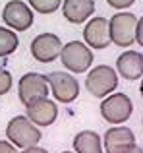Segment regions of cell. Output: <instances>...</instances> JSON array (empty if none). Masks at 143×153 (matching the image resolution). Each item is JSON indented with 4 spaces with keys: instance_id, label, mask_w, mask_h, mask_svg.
<instances>
[{
    "instance_id": "9a60e30c",
    "label": "cell",
    "mask_w": 143,
    "mask_h": 153,
    "mask_svg": "<svg viewBox=\"0 0 143 153\" xmlns=\"http://www.w3.org/2000/svg\"><path fill=\"white\" fill-rule=\"evenodd\" d=\"M74 149L75 153H102L101 136L93 130L79 132L74 138Z\"/></svg>"
},
{
    "instance_id": "44dd1931",
    "label": "cell",
    "mask_w": 143,
    "mask_h": 153,
    "mask_svg": "<svg viewBox=\"0 0 143 153\" xmlns=\"http://www.w3.org/2000/svg\"><path fill=\"white\" fill-rule=\"evenodd\" d=\"M0 153H18V149H15L10 142H2V140H0Z\"/></svg>"
},
{
    "instance_id": "3957f363",
    "label": "cell",
    "mask_w": 143,
    "mask_h": 153,
    "mask_svg": "<svg viewBox=\"0 0 143 153\" xmlns=\"http://www.w3.org/2000/svg\"><path fill=\"white\" fill-rule=\"evenodd\" d=\"M110 27V41L118 47H130L136 43V29H137V18L132 12H120L114 14L108 19Z\"/></svg>"
},
{
    "instance_id": "4fadbf2b",
    "label": "cell",
    "mask_w": 143,
    "mask_h": 153,
    "mask_svg": "<svg viewBox=\"0 0 143 153\" xmlns=\"http://www.w3.org/2000/svg\"><path fill=\"white\" fill-rule=\"evenodd\" d=\"M116 68H118V74L124 79L133 82V79H137V78L143 76V54L137 52V51L124 52V54L118 56Z\"/></svg>"
},
{
    "instance_id": "ffe728a7",
    "label": "cell",
    "mask_w": 143,
    "mask_h": 153,
    "mask_svg": "<svg viewBox=\"0 0 143 153\" xmlns=\"http://www.w3.org/2000/svg\"><path fill=\"white\" fill-rule=\"evenodd\" d=\"M136 41L143 47V16L137 19V29H136Z\"/></svg>"
},
{
    "instance_id": "d4e9b609",
    "label": "cell",
    "mask_w": 143,
    "mask_h": 153,
    "mask_svg": "<svg viewBox=\"0 0 143 153\" xmlns=\"http://www.w3.org/2000/svg\"><path fill=\"white\" fill-rule=\"evenodd\" d=\"M64 153H72V151H64Z\"/></svg>"
},
{
    "instance_id": "cb8c5ba5",
    "label": "cell",
    "mask_w": 143,
    "mask_h": 153,
    "mask_svg": "<svg viewBox=\"0 0 143 153\" xmlns=\"http://www.w3.org/2000/svg\"><path fill=\"white\" fill-rule=\"evenodd\" d=\"M139 91H141V97H143V82H141V87H139Z\"/></svg>"
},
{
    "instance_id": "603a6c76",
    "label": "cell",
    "mask_w": 143,
    "mask_h": 153,
    "mask_svg": "<svg viewBox=\"0 0 143 153\" xmlns=\"http://www.w3.org/2000/svg\"><path fill=\"white\" fill-rule=\"evenodd\" d=\"M124 153H143L141 147H137V146H133V147H130V149H126Z\"/></svg>"
},
{
    "instance_id": "7402d4cb",
    "label": "cell",
    "mask_w": 143,
    "mask_h": 153,
    "mask_svg": "<svg viewBox=\"0 0 143 153\" xmlns=\"http://www.w3.org/2000/svg\"><path fill=\"white\" fill-rule=\"evenodd\" d=\"M21 153H49V151L43 149V147H29V149H23Z\"/></svg>"
},
{
    "instance_id": "e0dca14e",
    "label": "cell",
    "mask_w": 143,
    "mask_h": 153,
    "mask_svg": "<svg viewBox=\"0 0 143 153\" xmlns=\"http://www.w3.org/2000/svg\"><path fill=\"white\" fill-rule=\"evenodd\" d=\"M62 0H29V6L41 14H52L60 8Z\"/></svg>"
},
{
    "instance_id": "8fae6325",
    "label": "cell",
    "mask_w": 143,
    "mask_h": 153,
    "mask_svg": "<svg viewBox=\"0 0 143 153\" xmlns=\"http://www.w3.org/2000/svg\"><path fill=\"white\" fill-rule=\"evenodd\" d=\"M27 118L37 126H50L58 116V105L50 99H41L27 105Z\"/></svg>"
},
{
    "instance_id": "5b68a950",
    "label": "cell",
    "mask_w": 143,
    "mask_h": 153,
    "mask_svg": "<svg viewBox=\"0 0 143 153\" xmlns=\"http://www.w3.org/2000/svg\"><path fill=\"white\" fill-rule=\"evenodd\" d=\"M50 91V85L46 82V76L37 74V72H29L25 74L18 83V95L19 101L23 105H31L35 101H41V99H46Z\"/></svg>"
},
{
    "instance_id": "30bf717a",
    "label": "cell",
    "mask_w": 143,
    "mask_h": 153,
    "mask_svg": "<svg viewBox=\"0 0 143 153\" xmlns=\"http://www.w3.org/2000/svg\"><path fill=\"white\" fill-rule=\"evenodd\" d=\"M83 39H85L87 47L91 49H106L110 45V27L106 18H93L83 29Z\"/></svg>"
},
{
    "instance_id": "7c38bea8",
    "label": "cell",
    "mask_w": 143,
    "mask_h": 153,
    "mask_svg": "<svg viewBox=\"0 0 143 153\" xmlns=\"http://www.w3.org/2000/svg\"><path fill=\"white\" fill-rule=\"evenodd\" d=\"M136 146V136L130 128L116 126L106 130L105 134V149L106 153H124L126 149Z\"/></svg>"
},
{
    "instance_id": "277c9868",
    "label": "cell",
    "mask_w": 143,
    "mask_h": 153,
    "mask_svg": "<svg viewBox=\"0 0 143 153\" xmlns=\"http://www.w3.org/2000/svg\"><path fill=\"white\" fill-rule=\"evenodd\" d=\"M85 87L93 97H106L118 87V76L110 66H95L85 78Z\"/></svg>"
},
{
    "instance_id": "8992f818",
    "label": "cell",
    "mask_w": 143,
    "mask_h": 153,
    "mask_svg": "<svg viewBox=\"0 0 143 153\" xmlns=\"http://www.w3.org/2000/svg\"><path fill=\"white\" fill-rule=\"evenodd\" d=\"M133 105L126 93H112L101 103V114L110 124H122L132 116Z\"/></svg>"
},
{
    "instance_id": "6da1fadb",
    "label": "cell",
    "mask_w": 143,
    "mask_h": 153,
    "mask_svg": "<svg viewBox=\"0 0 143 153\" xmlns=\"http://www.w3.org/2000/svg\"><path fill=\"white\" fill-rule=\"evenodd\" d=\"M6 136L12 142V146L21 147V149H29V147H37L41 142V132L39 128L31 122L27 116H14L6 126Z\"/></svg>"
},
{
    "instance_id": "2e32d148",
    "label": "cell",
    "mask_w": 143,
    "mask_h": 153,
    "mask_svg": "<svg viewBox=\"0 0 143 153\" xmlns=\"http://www.w3.org/2000/svg\"><path fill=\"white\" fill-rule=\"evenodd\" d=\"M19 45L18 35L8 27H0V56H8L12 54Z\"/></svg>"
},
{
    "instance_id": "d6986e66",
    "label": "cell",
    "mask_w": 143,
    "mask_h": 153,
    "mask_svg": "<svg viewBox=\"0 0 143 153\" xmlns=\"http://www.w3.org/2000/svg\"><path fill=\"white\" fill-rule=\"evenodd\" d=\"M133 2H136V0H106V4H108L110 8H114V10H126V8H130Z\"/></svg>"
},
{
    "instance_id": "5bb4252c",
    "label": "cell",
    "mask_w": 143,
    "mask_h": 153,
    "mask_svg": "<svg viewBox=\"0 0 143 153\" xmlns=\"http://www.w3.org/2000/svg\"><path fill=\"white\" fill-rule=\"evenodd\" d=\"M93 12H95V0H64V4H62L64 18L75 25L87 22Z\"/></svg>"
},
{
    "instance_id": "ac0fdd59",
    "label": "cell",
    "mask_w": 143,
    "mask_h": 153,
    "mask_svg": "<svg viewBox=\"0 0 143 153\" xmlns=\"http://www.w3.org/2000/svg\"><path fill=\"white\" fill-rule=\"evenodd\" d=\"M12 89V74L8 70H0V95H6Z\"/></svg>"
},
{
    "instance_id": "ba28073f",
    "label": "cell",
    "mask_w": 143,
    "mask_h": 153,
    "mask_svg": "<svg viewBox=\"0 0 143 153\" xmlns=\"http://www.w3.org/2000/svg\"><path fill=\"white\" fill-rule=\"evenodd\" d=\"M2 19L12 31H25L33 23V10L21 0H10L2 10Z\"/></svg>"
},
{
    "instance_id": "52a82bcc",
    "label": "cell",
    "mask_w": 143,
    "mask_h": 153,
    "mask_svg": "<svg viewBox=\"0 0 143 153\" xmlns=\"http://www.w3.org/2000/svg\"><path fill=\"white\" fill-rule=\"evenodd\" d=\"M46 82L50 85L54 99L60 103H72L79 95V83L68 72H50L46 74Z\"/></svg>"
},
{
    "instance_id": "9c48e42d",
    "label": "cell",
    "mask_w": 143,
    "mask_h": 153,
    "mask_svg": "<svg viewBox=\"0 0 143 153\" xmlns=\"http://www.w3.org/2000/svg\"><path fill=\"white\" fill-rule=\"evenodd\" d=\"M62 41L54 33H41L31 41V54L39 62H52L62 52Z\"/></svg>"
},
{
    "instance_id": "7a4b0ae2",
    "label": "cell",
    "mask_w": 143,
    "mask_h": 153,
    "mask_svg": "<svg viewBox=\"0 0 143 153\" xmlns=\"http://www.w3.org/2000/svg\"><path fill=\"white\" fill-rule=\"evenodd\" d=\"M60 60H62L66 70L81 74V72H87L91 68V64H93V52H91V49L85 43L70 41L62 47Z\"/></svg>"
}]
</instances>
